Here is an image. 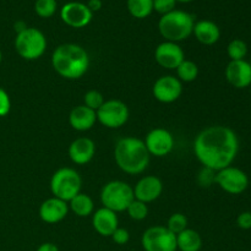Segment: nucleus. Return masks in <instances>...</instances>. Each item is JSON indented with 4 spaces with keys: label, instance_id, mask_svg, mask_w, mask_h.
<instances>
[{
    "label": "nucleus",
    "instance_id": "f257e3e1",
    "mask_svg": "<svg viewBox=\"0 0 251 251\" xmlns=\"http://www.w3.org/2000/svg\"><path fill=\"white\" fill-rule=\"evenodd\" d=\"M194 153L205 168L218 172L232 166L239 152V139L233 129L212 125L201 130L194 140Z\"/></svg>",
    "mask_w": 251,
    "mask_h": 251
},
{
    "label": "nucleus",
    "instance_id": "f03ea898",
    "mask_svg": "<svg viewBox=\"0 0 251 251\" xmlns=\"http://www.w3.org/2000/svg\"><path fill=\"white\" fill-rule=\"evenodd\" d=\"M51 66L58 75L66 80H78L90 68V55L83 47L64 43L51 54Z\"/></svg>",
    "mask_w": 251,
    "mask_h": 251
},
{
    "label": "nucleus",
    "instance_id": "7ed1b4c3",
    "mask_svg": "<svg viewBox=\"0 0 251 251\" xmlns=\"http://www.w3.org/2000/svg\"><path fill=\"white\" fill-rule=\"evenodd\" d=\"M114 159L117 166L124 173L136 176L146 171L151 156L144 140L135 136H126L118 140L115 144Z\"/></svg>",
    "mask_w": 251,
    "mask_h": 251
},
{
    "label": "nucleus",
    "instance_id": "20e7f679",
    "mask_svg": "<svg viewBox=\"0 0 251 251\" xmlns=\"http://www.w3.org/2000/svg\"><path fill=\"white\" fill-rule=\"evenodd\" d=\"M195 20L191 14L184 10H173L162 15L158 21V31L164 41L179 43L193 34Z\"/></svg>",
    "mask_w": 251,
    "mask_h": 251
},
{
    "label": "nucleus",
    "instance_id": "39448f33",
    "mask_svg": "<svg viewBox=\"0 0 251 251\" xmlns=\"http://www.w3.org/2000/svg\"><path fill=\"white\" fill-rule=\"evenodd\" d=\"M134 189L122 180L108 181L100 190V202L103 207L113 212H124L134 201Z\"/></svg>",
    "mask_w": 251,
    "mask_h": 251
},
{
    "label": "nucleus",
    "instance_id": "423d86ee",
    "mask_svg": "<svg viewBox=\"0 0 251 251\" xmlns=\"http://www.w3.org/2000/svg\"><path fill=\"white\" fill-rule=\"evenodd\" d=\"M15 49L25 60H37L46 53L47 38L41 29L27 27L16 34Z\"/></svg>",
    "mask_w": 251,
    "mask_h": 251
},
{
    "label": "nucleus",
    "instance_id": "0eeeda50",
    "mask_svg": "<svg viewBox=\"0 0 251 251\" xmlns=\"http://www.w3.org/2000/svg\"><path fill=\"white\" fill-rule=\"evenodd\" d=\"M82 179L80 174L73 168L63 167L51 176L50 191L54 198L69 202L77 194L81 193Z\"/></svg>",
    "mask_w": 251,
    "mask_h": 251
},
{
    "label": "nucleus",
    "instance_id": "6e6552de",
    "mask_svg": "<svg viewBox=\"0 0 251 251\" xmlns=\"http://www.w3.org/2000/svg\"><path fill=\"white\" fill-rule=\"evenodd\" d=\"M145 251H176V235L164 226L147 228L141 237Z\"/></svg>",
    "mask_w": 251,
    "mask_h": 251
},
{
    "label": "nucleus",
    "instance_id": "1a4fd4ad",
    "mask_svg": "<svg viewBox=\"0 0 251 251\" xmlns=\"http://www.w3.org/2000/svg\"><path fill=\"white\" fill-rule=\"evenodd\" d=\"M96 114H97V122L108 129H119L124 126L130 117L127 105L119 100H105L102 107L96 112Z\"/></svg>",
    "mask_w": 251,
    "mask_h": 251
},
{
    "label": "nucleus",
    "instance_id": "9d476101",
    "mask_svg": "<svg viewBox=\"0 0 251 251\" xmlns=\"http://www.w3.org/2000/svg\"><path fill=\"white\" fill-rule=\"evenodd\" d=\"M215 183L225 193L240 195L249 188V176L243 169L229 166L216 172Z\"/></svg>",
    "mask_w": 251,
    "mask_h": 251
},
{
    "label": "nucleus",
    "instance_id": "9b49d317",
    "mask_svg": "<svg viewBox=\"0 0 251 251\" xmlns=\"http://www.w3.org/2000/svg\"><path fill=\"white\" fill-rule=\"evenodd\" d=\"M93 12L85 2L69 1L60 9V19L71 28H83L92 21Z\"/></svg>",
    "mask_w": 251,
    "mask_h": 251
},
{
    "label": "nucleus",
    "instance_id": "f8f14e48",
    "mask_svg": "<svg viewBox=\"0 0 251 251\" xmlns=\"http://www.w3.org/2000/svg\"><path fill=\"white\" fill-rule=\"evenodd\" d=\"M152 93L158 102L169 104L180 98L183 93V82L176 76H161L154 81Z\"/></svg>",
    "mask_w": 251,
    "mask_h": 251
},
{
    "label": "nucleus",
    "instance_id": "ddd939ff",
    "mask_svg": "<svg viewBox=\"0 0 251 251\" xmlns=\"http://www.w3.org/2000/svg\"><path fill=\"white\" fill-rule=\"evenodd\" d=\"M150 156L164 157L174 149V137L171 131L163 127L152 129L144 140Z\"/></svg>",
    "mask_w": 251,
    "mask_h": 251
},
{
    "label": "nucleus",
    "instance_id": "4468645a",
    "mask_svg": "<svg viewBox=\"0 0 251 251\" xmlns=\"http://www.w3.org/2000/svg\"><path fill=\"white\" fill-rule=\"evenodd\" d=\"M185 59L183 48L178 43L164 41L154 49V60L167 70H176Z\"/></svg>",
    "mask_w": 251,
    "mask_h": 251
},
{
    "label": "nucleus",
    "instance_id": "2eb2a0df",
    "mask_svg": "<svg viewBox=\"0 0 251 251\" xmlns=\"http://www.w3.org/2000/svg\"><path fill=\"white\" fill-rule=\"evenodd\" d=\"M228 83L238 90H244L251 85V64L244 60H230L226 68Z\"/></svg>",
    "mask_w": 251,
    "mask_h": 251
},
{
    "label": "nucleus",
    "instance_id": "dca6fc26",
    "mask_svg": "<svg viewBox=\"0 0 251 251\" xmlns=\"http://www.w3.org/2000/svg\"><path fill=\"white\" fill-rule=\"evenodd\" d=\"M132 189H134V196L136 200L150 203L161 198L163 193V183L158 176H142Z\"/></svg>",
    "mask_w": 251,
    "mask_h": 251
},
{
    "label": "nucleus",
    "instance_id": "f3484780",
    "mask_svg": "<svg viewBox=\"0 0 251 251\" xmlns=\"http://www.w3.org/2000/svg\"><path fill=\"white\" fill-rule=\"evenodd\" d=\"M39 217L44 223L56 225L61 222L69 213V203L56 198H49L39 206Z\"/></svg>",
    "mask_w": 251,
    "mask_h": 251
},
{
    "label": "nucleus",
    "instance_id": "a211bd4d",
    "mask_svg": "<svg viewBox=\"0 0 251 251\" xmlns=\"http://www.w3.org/2000/svg\"><path fill=\"white\" fill-rule=\"evenodd\" d=\"M93 229L102 237H112L113 233L119 228L118 215L108 208H98L92 215Z\"/></svg>",
    "mask_w": 251,
    "mask_h": 251
},
{
    "label": "nucleus",
    "instance_id": "6ab92c4d",
    "mask_svg": "<svg viewBox=\"0 0 251 251\" xmlns=\"http://www.w3.org/2000/svg\"><path fill=\"white\" fill-rule=\"evenodd\" d=\"M96 153V145L88 137H78L69 146V157L78 166H83L92 161Z\"/></svg>",
    "mask_w": 251,
    "mask_h": 251
},
{
    "label": "nucleus",
    "instance_id": "aec40b11",
    "mask_svg": "<svg viewBox=\"0 0 251 251\" xmlns=\"http://www.w3.org/2000/svg\"><path fill=\"white\" fill-rule=\"evenodd\" d=\"M97 114L85 104L77 105L69 114V124L76 131H88L95 126Z\"/></svg>",
    "mask_w": 251,
    "mask_h": 251
},
{
    "label": "nucleus",
    "instance_id": "412c9836",
    "mask_svg": "<svg viewBox=\"0 0 251 251\" xmlns=\"http://www.w3.org/2000/svg\"><path fill=\"white\" fill-rule=\"evenodd\" d=\"M193 34L203 46H213L220 41L221 29L218 25L211 20H200L194 25Z\"/></svg>",
    "mask_w": 251,
    "mask_h": 251
},
{
    "label": "nucleus",
    "instance_id": "4be33fe9",
    "mask_svg": "<svg viewBox=\"0 0 251 251\" xmlns=\"http://www.w3.org/2000/svg\"><path fill=\"white\" fill-rule=\"evenodd\" d=\"M202 238L198 230L186 228L176 234V249L179 251H201Z\"/></svg>",
    "mask_w": 251,
    "mask_h": 251
},
{
    "label": "nucleus",
    "instance_id": "5701e85b",
    "mask_svg": "<svg viewBox=\"0 0 251 251\" xmlns=\"http://www.w3.org/2000/svg\"><path fill=\"white\" fill-rule=\"evenodd\" d=\"M68 203L69 210L73 211L78 217H88V216L93 215V211H95V203L87 194H77Z\"/></svg>",
    "mask_w": 251,
    "mask_h": 251
},
{
    "label": "nucleus",
    "instance_id": "b1692460",
    "mask_svg": "<svg viewBox=\"0 0 251 251\" xmlns=\"http://www.w3.org/2000/svg\"><path fill=\"white\" fill-rule=\"evenodd\" d=\"M126 7L135 19H146L153 12V0H126Z\"/></svg>",
    "mask_w": 251,
    "mask_h": 251
},
{
    "label": "nucleus",
    "instance_id": "393cba45",
    "mask_svg": "<svg viewBox=\"0 0 251 251\" xmlns=\"http://www.w3.org/2000/svg\"><path fill=\"white\" fill-rule=\"evenodd\" d=\"M176 77L181 82H193L199 76V66L193 60H186L184 59L180 65L176 69Z\"/></svg>",
    "mask_w": 251,
    "mask_h": 251
},
{
    "label": "nucleus",
    "instance_id": "a878e982",
    "mask_svg": "<svg viewBox=\"0 0 251 251\" xmlns=\"http://www.w3.org/2000/svg\"><path fill=\"white\" fill-rule=\"evenodd\" d=\"M227 54L230 60H244L248 55V44L243 39H233L228 44Z\"/></svg>",
    "mask_w": 251,
    "mask_h": 251
},
{
    "label": "nucleus",
    "instance_id": "bb28decb",
    "mask_svg": "<svg viewBox=\"0 0 251 251\" xmlns=\"http://www.w3.org/2000/svg\"><path fill=\"white\" fill-rule=\"evenodd\" d=\"M58 10L56 0H36L34 2V12L42 19H49L54 16Z\"/></svg>",
    "mask_w": 251,
    "mask_h": 251
},
{
    "label": "nucleus",
    "instance_id": "cd10ccee",
    "mask_svg": "<svg viewBox=\"0 0 251 251\" xmlns=\"http://www.w3.org/2000/svg\"><path fill=\"white\" fill-rule=\"evenodd\" d=\"M166 227L168 228L173 234L176 235L188 228V218H186L185 215H183V213L180 212L173 213V215L168 218V222H167Z\"/></svg>",
    "mask_w": 251,
    "mask_h": 251
},
{
    "label": "nucleus",
    "instance_id": "c85d7f7f",
    "mask_svg": "<svg viewBox=\"0 0 251 251\" xmlns=\"http://www.w3.org/2000/svg\"><path fill=\"white\" fill-rule=\"evenodd\" d=\"M126 212L131 220L142 221L147 217V215H149V207H147V203L134 199V201H132L129 205V207L126 208Z\"/></svg>",
    "mask_w": 251,
    "mask_h": 251
},
{
    "label": "nucleus",
    "instance_id": "c756f323",
    "mask_svg": "<svg viewBox=\"0 0 251 251\" xmlns=\"http://www.w3.org/2000/svg\"><path fill=\"white\" fill-rule=\"evenodd\" d=\"M104 102V97H103V95L100 91L90 90L88 92L85 93V96H83V103H85L86 107L95 110V112H97Z\"/></svg>",
    "mask_w": 251,
    "mask_h": 251
},
{
    "label": "nucleus",
    "instance_id": "7c9ffc66",
    "mask_svg": "<svg viewBox=\"0 0 251 251\" xmlns=\"http://www.w3.org/2000/svg\"><path fill=\"white\" fill-rule=\"evenodd\" d=\"M176 0H153V10L161 14V16L176 10Z\"/></svg>",
    "mask_w": 251,
    "mask_h": 251
},
{
    "label": "nucleus",
    "instance_id": "2f4dec72",
    "mask_svg": "<svg viewBox=\"0 0 251 251\" xmlns=\"http://www.w3.org/2000/svg\"><path fill=\"white\" fill-rule=\"evenodd\" d=\"M215 176H216L215 171L203 167V168L201 169L200 173H199V184H200L201 186L208 188V186L212 185V183H215Z\"/></svg>",
    "mask_w": 251,
    "mask_h": 251
},
{
    "label": "nucleus",
    "instance_id": "473e14b6",
    "mask_svg": "<svg viewBox=\"0 0 251 251\" xmlns=\"http://www.w3.org/2000/svg\"><path fill=\"white\" fill-rule=\"evenodd\" d=\"M10 109H11V100H10L9 93L0 88V117L9 114Z\"/></svg>",
    "mask_w": 251,
    "mask_h": 251
},
{
    "label": "nucleus",
    "instance_id": "72a5a7b5",
    "mask_svg": "<svg viewBox=\"0 0 251 251\" xmlns=\"http://www.w3.org/2000/svg\"><path fill=\"white\" fill-rule=\"evenodd\" d=\"M112 240L118 245H125L129 243L130 240V233L129 230L125 229V228H118L114 233L112 234Z\"/></svg>",
    "mask_w": 251,
    "mask_h": 251
},
{
    "label": "nucleus",
    "instance_id": "f704fd0d",
    "mask_svg": "<svg viewBox=\"0 0 251 251\" xmlns=\"http://www.w3.org/2000/svg\"><path fill=\"white\" fill-rule=\"evenodd\" d=\"M237 226L240 229L249 230L251 229V212L250 211H244L239 213L237 217Z\"/></svg>",
    "mask_w": 251,
    "mask_h": 251
},
{
    "label": "nucleus",
    "instance_id": "c9c22d12",
    "mask_svg": "<svg viewBox=\"0 0 251 251\" xmlns=\"http://www.w3.org/2000/svg\"><path fill=\"white\" fill-rule=\"evenodd\" d=\"M86 5H87L88 9H90L92 12H97L102 9L103 2L102 0H88Z\"/></svg>",
    "mask_w": 251,
    "mask_h": 251
},
{
    "label": "nucleus",
    "instance_id": "e433bc0d",
    "mask_svg": "<svg viewBox=\"0 0 251 251\" xmlns=\"http://www.w3.org/2000/svg\"><path fill=\"white\" fill-rule=\"evenodd\" d=\"M36 251H59V248L53 243H43L37 248Z\"/></svg>",
    "mask_w": 251,
    "mask_h": 251
},
{
    "label": "nucleus",
    "instance_id": "4c0bfd02",
    "mask_svg": "<svg viewBox=\"0 0 251 251\" xmlns=\"http://www.w3.org/2000/svg\"><path fill=\"white\" fill-rule=\"evenodd\" d=\"M25 28H27V25L25 24L24 21H17V22H15V31H16V34L20 33V32L24 31Z\"/></svg>",
    "mask_w": 251,
    "mask_h": 251
},
{
    "label": "nucleus",
    "instance_id": "58836bf2",
    "mask_svg": "<svg viewBox=\"0 0 251 251\" xmlns=\"http://www.w3.org/2000/svg\"><path fill=\"white\" fill-rule=\"evenodd\" d=\"M176 2H183V4H186V2H191L194 1V0H176Z\"/></svg>",
    "mask_w": 251,
    "mask_h": 251
},
{
    "label": "nucleus",
    "instance_id": "ea45409f",
    "mask_svg": "<svg viewBox=\"0 0 251 251\" xmlns=\"http://www.w3.org/2000/svg\"><path fill=\"white\" fill-rule=\"evenodd\" d=\"M2 61V53H1V49H0V64H1Z\"/></svg>",
    "mask_w": 251,
    "mask_h": 251
},
{
    "label": "nucleus",
    "instance_id": "a19ab883",
    "mask_svg": "<svg viewBox=\"0 0 251 251\" xmlns=\"http://www.w3.org/2000/svg\"><path fill=\"white\" fill-rule=\"evenodd\" d=\"M250 87H251V85H250Z\"/></svg>",
    "mask_w": 251,
    "mask_h": 251
}]
</instances>
